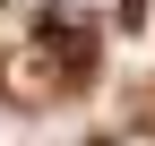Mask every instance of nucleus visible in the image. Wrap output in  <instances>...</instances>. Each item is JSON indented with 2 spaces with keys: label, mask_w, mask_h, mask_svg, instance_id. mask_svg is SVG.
I'll use <instances>...</instances> for the list:
<instances>
[{
  "label": "nucleus",
  "mask_w": 155,
  "mask_h": 146,
  "mask_svg": "<svg viewBox=\"0 0 155 146\" xmlns=\"http://www.w3.org/2000/svg\"><path fill=\"white\" fill-rule=\"evenodd\" d=\"M95 146H112V138H95Z\"/></svg>",
  "instance_id": "obj_2"
},
{
  "label": "nucleus",
  "mask_w": 155,
  "mask_h": 146,
  "mask_svg": "<svg viewBox=\"0 0 155 146\" xmlns=\"http://www.w3.org/2000/svg\"><path fill=\"white\" fill-rule=\"evenodd\" d=\"M35 43H43V52H52V60H61V69H69V78H86V69H95V34H86V26H78V17H69V9H43V26H35Z\"/></svg>",
  "instance_id": "obj_1"
}]
</instances>
